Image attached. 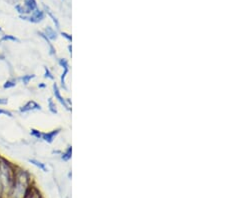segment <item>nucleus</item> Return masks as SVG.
Listing matches in <instances>:
<instances>
[{"instance_id": "nucleus-1", "label": "nucleus", "mask_w": 225, "mask_h": 198, "mask_svg": "<svg viewBox=\"0 0 225 198\" xmlns=\"http://www.w3.org/2000/svg\"><path fill=\"white\" fill-rule=\"evenodd\" d=\"M44 18H45V13L37 8L31 13L30 16H27V20L32 22V23H38V22H41Z\"/></svg>"}, {"instance_id": "nucleus-7", "label": "nucleus", "mask_w": 225, "mask_h": 198, "mask_svg": "<svg viewBox=\"0 0 225 198\" xmlns=\"http://www.w3.org/2000/svg\"><path fill=\"white\" fill-rule=\"evenodd\" d=\"M28 161H29L31 164H33L34 166H36V167H38L39 169H41L42 171L47 172V168H46L44 163L40 162V161H38V160H36V159H29Z\"/></svg>"}, {"instance_id": "nucleus-2", "label": "nucleus", "mask_w": 225, "mask_h": 198, "mask_svg": "<svg viewBox=\"0 0 225 198\" xmlns=\"http://www.w3.org/2000/svg\"><path fill=\"white\" fill-rule=\"evenodd\" d=\"M20 112L24 113V112H28V111H32V110H41V106H40L38 103H36L35 101H29L27 102L26 104L23 105L22 107H20Z\"/></svg>"}, {"instance_id": "nucleus-14", "label": "nucleus", "mask_w": 225, "mask_h": 198, "mask_svg": "<svg viewBox=\"0 0 225 198\" xmlns=\"http://www.w3.org/2000/svg\"><path fill=\"white\" fill-rule=\"evenodd\" d=\"M15 9L17 10V12L19 13V15H27V12H26V9H25L22 5L20 4H16L15 5Z\"/></svg>"}, {"instance_id": "nucleus-10", "label": "nucleus", "mask_w": 225, "mask_h": 198, "mask_svg": "<svg viewBox=\"0 0 225 198\" xmlns=\"http://www.w3.org/2000/svg\"><path fill=\"white\" fill-rule=\"evenodd\" d=\"M16 85V80L15 79H9L6 82L3 84V88L4 89H8V88H12Z\"/></svg>"}, {"instance_id": "nucleus-15", "label": "nucleus", "mask_w": 225, "mask_h": 198, "mask_svg": "<svg viewBox=\"0 0 225 198\" xmlns=\"http://www.w3.org/2000/svg\"><path fill=\"white\" fill-rule=\"evenodd\" d=\"M30 134L32 135V136L35 137V138H37V139H40V138L42 137L41 132H40L39 130H37V129H34V128H32V129L30 130Z\"/></svg>"}, {"instance_id": "nucleus-20", "label": "nucleus", "mask_w": 225, "mask_h": 198, "mask_svg": "<svg viewBox=\"0 0 225 198\" xmlns=\"http://www.w3.org/2000/svg\"><path fill=\"white\" fill-rule=\"evenodd\" d=\"M8 103L7 98H0V105H5Z\"/></svg>"}, {"instance_id": "nucleus-16", "label": "nucleus", "mask_w": 225, "mask_h": 198, "mask_svg": "<svg viewBox=\"0 0 225 198\" xmlns=\"http://www.w3.org/2000/svg\"><path fill=\"white\" fill-rule=\"evenodd\" d=\"M44 69H45V75H44V77L45 78H49V79H54V77H53V75H52V73L50 72V70L47 68V67H44Z\"/></svg>"}, {"instance_id": "nucleus-13", "label": "nucleus", "mask_w": 225, "mask_h": 198, "mask_svg": "<svg viewBox=\"0 0 225 198\" xmlns=\"http://www.w3.org/2000/svg\"><path fill=\"white\" fill-rule=\"evenodd\" d=\"M35 77V75H33V74H28V75H23V77L21 78V80H22V82L25 84V85H27L28 83L30 82V80L31 79H33V78Z\"/></svg>"}, {"instance_id": "nucleus-8", "label": "nucleus", "mask_w": 225, "mask_h": 198, "mask_svg": "<svg viewBox=\"0 0 225 198\" xmlns=\"http://www.w3.org/2000/svg\"><path fill=\"white\" fill-rule=\"evenodd\" d=\"M3 41H12V42H20V40L17 38V37H15L13 35H8V34H5V35H3L1 37V39H0V42H3Z\"/></svg>"}, {"instance_id": "nucleus-6", "label": "nucleus", "mask_w": 225, "mask_h": 198, "mask_svg": "<svg viewBox=\"0 0 225 198\" xmlns=\"http://www.w3.org/2000/svg\"><path fill=\"white\" fill-rule=\"evenodd\" d=\"M44 34L49 40H55L56 38H57V33L55 32V30L53 29V28L49 27V26L47 28H45Z\"/></svg>"}, {"instance_id": "nucleus-21", "label": "nucleus", "mask_w": 225, "mask_h": 198, "mask_svg": "<svg viewBox=\"0 0 225 198\" xmlns=\"http://www.w3.org/2000/svg\"><path fill=\"white\" fill-rule=\"evenodd\" d=\"M38 87H39V88H44V87H45V84H39Z\"/></svg>"}, {"instance_id": "nucleus-18", "label": "nucleus", "mask_w": 225, "mask_h": 198, "mask_svg": "<svg viewBox=\"0 0 225 198\" xmlns=\"http://www.w3.org/2000/svg\"><path fill=\"white\" fill-rule=\"evenodd\" d=\"M59 64H60L64 69L68 68V63H67L66 59H60V60H59Z\"/></svg>"}, {"instance_id": "nucleus-17", "label": "nucleus", "mask_w": 225, "mask_h": 198, "mask_svg": "<svg viewBox=\"0 0 225 198\" xmlns=\"http://www.w3.org/2000/svg\"><path fill=\"white\" fill-rule=\"evenodd\" d=\"M0 115H7L9 117H12V113L10 111H8V110H5V109H2L0 108Z\"/></svg>"}, {"instance_id": "nucleus-12", "label": "nucleus", "mask_w": 225, "mask_h": 198, "mask_svg": "<svg viewBox=\"0 0 225 198\" xmlns=\"http://www.w3.org/2000/svg\"><path fill=\"white\" fill-rule=\"evenodd\" d=\"M71 152H72V148H71V147H68L66 152L63 153V155H62V159H63L64 161H68V160L71 158Z\"/></svg>"}, {"instance_id": "nucleus-22", "label": "nucleus", "mask_w": 225, "mask_h": 198, "mask_svg": "<svg viewBox=\"0 0 225 198\" xmlns=\"http://www.w3.org/2000/svg\"><path fill=\"white\" fill-rule=\"evenodd\" d=\"M1 31H2V29H1V27H0V32H1Z\"/></svg>"}, {"instance_id": "nucleus-3", "label": "nucleus", "mask_w": 225, "mask_h": 198, "mask_svg": "<svg viewBox=\"0 0 225 198\" xmlns=\"http://www.w3.org/2000/svg\"><path fill=\"white\" fill-rule=\"evenodd\" d=\"M59 133V129L56 130H52L50 132H47V133H42V139L47 143H52L53 140H54L55 136Z\"/></svg>"}, {"instance_id": "nucleus-11", "label": "nucleus", "mask_w": 225, "mask_h": 198, "mask_svg": "<svg viewBox=\"0 0 225 198\" xmlns=\"http://www.w3.org/2000/svg\"><path fill=\"white\" fill-rule=\"evenodd\" d=\"M48 106H49V110L51 113H54V114H56L57 113V110H56V106L54 104V102H53L52 98H49L48 99Z\"/></svg>"}, {"instance_id": "nucleus-5", "label": "nucleus", "mask_w": 225, "mask_h": 198, "mask_svg": "<svg viewBox=\"0 0 225 198\" xmlns=\"http://www.w3.org/2000/svg\"><path fill=\"white\" fill-rule=\"evenodd\" d=\"M53 91H54V95H55L56 98L59 100V102H60L61 104H63L65 107L68 109V106L66 104V102H65V100L62 98V96H61V94H60V91H59V88H58L57 84H56V83L53 84Z\"/></svg>"}, {"instance_id": "nucleus-19", "label": "nucleus", "mask_w": 225, "mask_h": 198, "mask_svg": "<svg viewBox=\"0 0 225 198\" xmlns=\"http://www.w3.org/2000/svg\"><path fill=\"white\" fill-rule=\"evenodd\" d=\"M61 35L64 37V38H66L68 41H71L72 40V37H71V35H69L68 33H66V32H62L61 33Z\"/></svg>"}, {"instance_id": "nucleus-9", "label": "nucleus", "mask_w": 225, "mask_h": 198, "mask_svg": "<svg viewBox=\"0 0 225 198\" xmlns=\"http://www.w3.org/2000/svg\"><path fill=\"white\" fill-rule=\"evenodd\" d=\"M44 8H45V11H46V13H47L50 17H51V19H52V21L54 22V24H55V26H56V28H59L60 27V24H59V21H58V19L56 18L54 15H53V13L51 11H50V9L47 7L46 5H44Z\"/></svg>"}, {"instance_id": "nucleus-4", "label": "nucleus", "mask_w": 225, "mask_h": 198, "mask_svg": "<svg viewBox=\"0 0 225 198\" xmlns=\"http://www.w3.org/2000/svg\"><path fill=\"white\" fill-rule=\"evenodd\" d=\"M24 5H25V9H26L27 14L28 13H32V12L37 9V3L36 0H24Z\"/></svg>"}]
</instances>
